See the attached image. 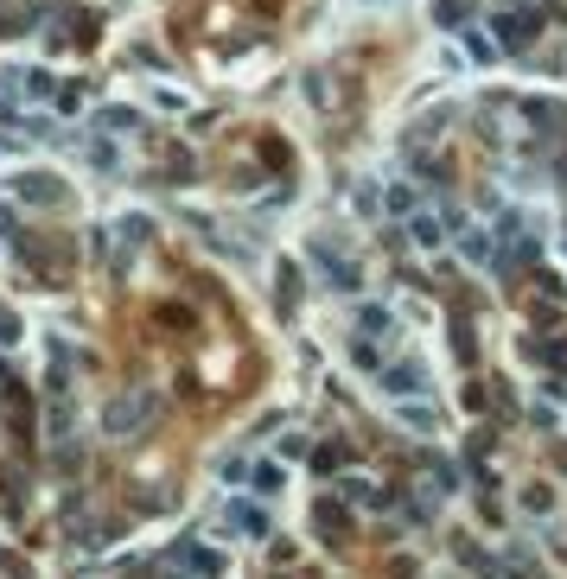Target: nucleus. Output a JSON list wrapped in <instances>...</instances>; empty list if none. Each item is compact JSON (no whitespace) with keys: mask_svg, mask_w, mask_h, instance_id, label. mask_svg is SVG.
<instances>
[{"mask_svg":"<svg viewBox=\"0 0 567 579\" xmlns=\"http://www.w3.org/2000/svg\"><path fill=\"white\" fill-rule=\"evenodd\" d=\"M377 382H383L389 395H421V389H428V370H421V356H402V364L377 370Z\"/></svg>","mask_w":567,"mask_h":579,"instance_id":"3","label":"nucleus"},{"mask_svg":"<svg viewBox=\"0 0 567 579\" xmlns=\"http://www.w3.org/2000/svg\"><path fill=\"white\" fill-rule=\"evenodd\" d=\"M147 414H154V395H147V389H134V395H121V401H109V408H102V426H109V433H134Z\"/></svg>","mask_w":567,"mask_h":579,"instance_id":"1","label":"nucleus"},{"mask_svg":"<svg viewBox=\"0 0 567 579\" xmlns=\"http://www.w3.org/2000/svg\"><path fill=\"white\" fill-rule=\"evenodd\" d=\"M414 242H421V249H434V242H440V224H428V216H414Z\"/></svg>","mask_w":567,"mask_h":579,"instance_id":"14","label":"nucleus"},{"mask_svg":"<svg viewBox=\"0 0 567 579\" xmlns=\"http://www.w3.org/2000/svg\"><path fill=\"white\" fill-rule=\"evenodd\" d=\"M536 26H542L536 7H504V13H498V39H504L510 51H523V45L536 39Z\"/></svg>","mask_w":567,"mask_h":579,"instance_id":"2","label":"nucleus"},{"mask_svg":"<svg viewBox=\"0 0 567 579\" xmlns=\"http://www.w3.org/2000/svg\"><path fill=\"white\" fill-rule=\"evenodd\" d=\"M294 294H300V280H294V268H280V312H294Z\"/></svg>","mask_w":567,"mask_h":579,"instance_id":"13","label":"nucleus"},{"mask_svg":"<svg viewBox=\"0 0 567 579\" xmlns=\"http://www.w3.org/2000/svg\"><path fill=\"white\" fill-rule=\"evenodd\" d=\"M313 261L325 268V280H332V286H344V294L358 286V274H350V261H344V249H338L332 236H313Z\"/></svg>","mask_w":567,"mask_h":579,"instance_id":"5","label":"nucleus"},{"mask_svg":"<svg viewBox=\"0 0 567 579\" xmlns=\"http://www.w3.org/2000/svg\"><path fill=\"white\" fill-rule=\"evenodd\" d=\"M364 331H370V338H389V331H395V312H389V306H364Z\"/></svg>","mask_w":567,"mask_h":579,"instance_id":"9","label":"nucleus"},{"mask_svg":"<svg viewBox=\"0 0 567 579\" xmlns=\"http://www.w3.org/2000/svg\"><path fill=\"white\" fill-rule=\"evenodd\" d=\"M13 191H20V197H39V204H58V197H64V191H58V179H39V172L13 179Z\"/></svg>","mask_w":567,"mask_h":579,"instance_id":"7","label":"nucleus"},{"mask_svg":"<svg viewBox=\"0 0 567 579\" xmlns=\"http://www.w3.org/2000/svg\"><path fill=\"white\" fill-rule=\"evenodd\" d=\"M249 478H255V490H261V496H274V490H280V465H268V459H261Z\"/></svg>","mask_w":567,"mask_h":579,"instance_id":"12","label":"nucleus"},{"mask_svg":"<svg viewBox=\"0 0 567 579\" xmlns=\"http://www.w3.org/2000/svg\"><path fill=\"white\" fill-rule=\"evenodd\" d=\"M166 566H191V573H217V566H224V554L185 535V541H173V548H166Z\"/></svg>","mask_w":567,"mask_h":579,"instance_id":"4","label":"nucleus"},{"mask_svg":"<svg viewBox=\"0 0 567 579\" xmlns=\"http://www.w3.org/2000/svg\"><path fill=\"white\" fill-rule=\"evenodd\" d=\"M224 522H230L236 535H268V510H261V503H230Z\"/></svg>","mask_w":567,"mask_h":579,"instance_id":"6","label":"nucleus"},{"mask_svg":"<svg viewBox=\"0 0 567 579\" xmlns=\"http://www.w3.org/2000/svg\"><path fill=\"white\" fill-rule=\"evenodd\" d=\"M459 249H465V261H478V268H491V236H478V230L465 236V230H459Z\"/></svg>","mask_w":567,"mask_h":579,"instance_id":"8","label":"nucleus"},{"mask_svg":"<svg viewBox=\"0 0 567 579\" xmlns=\"http://www.w3.org/2000/svg\"><path fill=\"white\" fill-rule=\"evenodd\" d=\"M147 236H154V224H147V216H128V224H121V249H140Z\"/></svg>","mask_w":567,"mask_h":579,"instance_id":"11","label":"nucleus"},{"mask_svg":"<svg viewBox=\"0 0 567 579\" xmlns=\"http://www.w3.org/2000/svg\"><path fill=\"white\" fill-rule=\"evenodd\" d=\"M402 420H408V426H414V433H434V426H440V414H434V408H428V401H421V408H414V401H408V408H402Z\"/></svg>","mask_w":567,"mask_h":579,"instance_id":"10","label":"nucleus"},{"mask_svg":"<svg viewBox=\"0 0 567 579\" xmlns=\"http://www.w3.org/2000/svg\"><path fill=\"white\" fill-rule=\"evenodd\" d=\"M370 7H377V0H370Z\"/></svg>","mask_w":567,"mask_h":579,"instance_id":"15","label":"nucleus"}]
</instances>
